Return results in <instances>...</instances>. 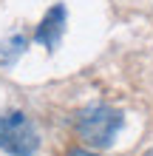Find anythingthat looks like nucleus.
<instances>
[{"mask_svg": "<svg viewBox=\"0 0 153 156\" xmlns=\"http://www.w3.org/2000/svg\"><path fill=\"white\" fill-rule=\"evenodd\" d=\"M122 114L111 105H91L77 114V133L91 148H108L122 131Z\"/></svg>", "mask_w": 153, "mask_h": 156, "instance_id": "nucleus-1", "label": "nucleus"}, {"mask_svg": "<svg viewBox=\"0 0 153 156\" xmlns=\"http://www.w3.org/2000/svg\"><path fill=\"white\" fill-rule=\"evenodd\" d=\"M0 148L12 156H31L40 148V133L23 111L0 114Z\"/></svg>", "mask_w": 153, "mask_h": 156, "instance_id": "nucleus-2", "label": "nucleus"}, {"mask_svg": "<svg viewBox=\"0 0 153 156\" xmlns=\"http://www.w3.org/2000/svg\"><path fill=\"white\" fill-rule=\"evenodd\" d=\"M62 29H65V6H54V9H48V14L37 26L34 40L43 43L46 48H57V43L62 37Z\"/></svg>", "mask_w": 153, "mask_h": 156, "instance_id": "nucleus-3", "label": "nucleus"}, {"mask_svg": "<svg viewBox=\"0 0 153 156\" xmlns=\"http://www.w3.org/2000/svg\"><path fill=\"white\" fill-rule=\"evenodd\" d=\"M26 45H29V40H26L23 34H14V37H9L6 43H0V66H12L26 51Z\"/></svg>", "mask_w": 153, "mask_h": 156, "instance_id": "nucleus-4", "label": "nucleus"}, {"mask_svg": "<svg viewBox=\"0 0 153 156\" xmlns=\"http://www.w3.org/2000/svg\"><path fill=\"white\" fill-rule=\"evenodd\" d=\"M68 156H96L91 151H82V148H74V151H68Z\"/></svg>", "mask_w": 153, "mask_h": 156, "instance_id": "nucleus-5", "label": "nucleus"}, {"mask_svg": "<svg viewBox=\"0 0 153 156\" xmlns=\"http://www.w3.org/2000/svg\"><path fill=\"white\" fill-rule=\"evenodd\" d=\"M148 156H153V151H150V153H148Z\"/></svg>", "mask_w": 153, "mask_h": 156, "instance_id": "nucleus-6", "label": "nucleus"}]
</instances>
